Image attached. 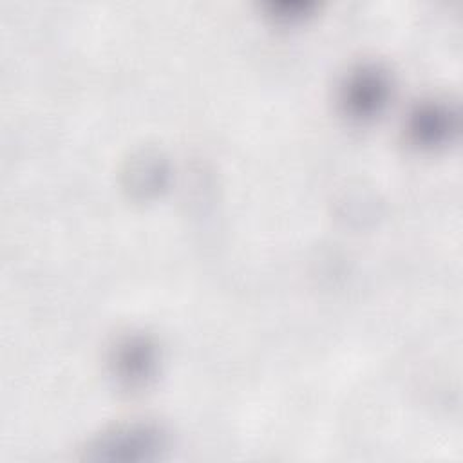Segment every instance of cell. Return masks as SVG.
<instances>
[{
  "label": "cell",
  "mask_w": 463,
  "mask_h": 463,
  "mask_svg": "<svg viewBox=\"0 0 463 463\" xmlns=\"http://www.w3.org/2000/svg\"><path fill=\"white\" fill-rule=\"evenodd\" d=\"M456 112L439 101L420 103L407 121V132L414 145L421 148H434L450 141L456 132Z\"/></svg>",
  "instance_id": "cell-4"
},
{
  "label": "cell",
  "mask_w": 463,
  "mask_h": 463,
  "mask_svg": "<svg viewBox=\"0 0 463 463\" xmlns=\"http://www.w3.org/2000/svg\"><path fill=\"white\" fill-rule=\"evenodd\" d=\"M166 432L154 423L119 425L101 432L85 447V458L96 461H150L166 450Z\"/></svg>",
  "instance_id": "cell-1"
},
{
  "label": "cell",
  "mask_w": 463,
  "mask_h": 463,
  "mask_svg": "<svg viewBox=\"0 0 463 463\" xmlns=\"http://www.w3.org/2000/svg\"><path fill=\"white\" fill-rule=\"evenodd\" d=\"M157 347L145 335L123 338L114 349L112 367L119 383L136 389L146 385L157 369Z\"/></svg>",
  "instance_id": "cell-3"
},
{
  "label": "cell",
  "mask_w": 463,
  "mask_h": 463,
  "mask_svg": "<svg viewBox=\"0 0 463 463\" xmlns=\"http://www.w3.org/2000/svg\"><path fill=\"white\" fill-rule=\"evenodd\" d=\"M391 96V78L378 65H360L344 81L340 103L344 112L356 119L367 121L378 116Z\"/></svg>",
  "instance_id": "cell-2"
}]
</instances>
